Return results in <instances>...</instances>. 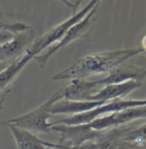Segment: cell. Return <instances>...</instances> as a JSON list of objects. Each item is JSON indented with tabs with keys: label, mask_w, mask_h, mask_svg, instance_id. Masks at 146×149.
Returning a JSON list of instances; mask_svg holds the SVG:
<instances>
[{
	"label": "cell",
	"mask_w": 146,
	"mask_h": 149,
	"mask_svg": "<svg viewBox=\"0 0 146 149\" xmlns=\"http://www.w3.org/2000/svg\"><path fill=\"white\" fill-rule=\"evenodd\" d=\"M145 52L143 47H134L125 50H117L88 55L76 60L69 68L52 77L53 81L87 79L95 74H106L119 65L125 63L132 57Z\"/></svg>",
	"instance_id": "6da1fadb"
},
{
	"label": "cell",
	"mask_w": 146,
	"mask_h": 149,
	"mask_svg": "<svg viewBox=\"0 0 146 149\" xmlns=\"http://www.w3.org/2000/svg\"><path fill=\"white\" fill-rule=\"evenodd\" d=\"M142 117L146 118V105L129 107L119 111L102 115L90 121L87 125L95 131H104L106 129L123 125Z\"/></svg>",
	"instance_id": "5b68a950"
},
{
	"label": "cell",
	"mask_w": 146,
	"mask_h": 149,
	"mask_svg": "<svg viewBox=\"0 0 146 149\" xmlns=\"http://www.w3.org/2000/svg\"><path fill=\"white\" fill-rule=\"evenodd\" d=\"M69 2H70V4L73 7V14L76 13V9H78V7L81 5V3L83 1V0H68Z\"/></svg>",
	"instance_id": "2e32d148"
},
{
	"label": "cell",
	"mask_w": 146,
	"mask_h": 149,
	"mask_svg": "<svg viewBox=\"0 0 146 149\" xmlns=\"http://www.w3.org/2000/svg\"><path fill=\"white\" fill-rule=\"evenodd\" d=\"M102 88L104 86L99 80L88 81L86 79H75L71 80L68 85L59 91L61 93L62 100H90V98Z\"/></svg>",
	"instance_id": "ba28073f"
},
{
	"label": "cell",
	"mask_w": 146,
	"mask_h": 149,
	"mask_svg": "<svg viewBox=\"0 0 146 149\" xmlns=\"http://www.w3.org/2000/svg\"><path fill=\"white\" fill-rule=\"evenodd\" d=\"M11 130L12 137L15 140L18 149H46L47 147H54L57 143L47 142L42 140L34 132H31L20 127L8 124Z\"/></svg>",
	"instance_id": "8fae6325"
},
{
	"label": "cell",
	"mask_w": 146,
	"mask_h": 149,
	"mask_svg": "<svg viewBox=\"0 0 146 149\" xmlns=\"http://www.w3.org/2000/svg\"><path fill=\"white\" fill-rule=\"evenodd\" d=\"M146 79V69L133 65L121 64L108 73V76L99 80L102 86L113 84H121L127 81H137L142 83Z\"/></svg>",
	"instance_id": "9c48e42d"
},
{
	"label": "cell",
	"mask_w": 146,
	"mask_h": 149,
	"mask_svg": "<svg viewBox=\"0 0 146 149\" xmlns=\"http://www.w3.org/2000/svg\"><path fill=\"white\" fill-rule=\"evenodd\" d=\"M100 1H102V0H90L83 9H81L80 11L74 13L70 18L65 20L64 22L60 23L59 25L55 26L54 28L50 29L48 32L43 34L41 37L36 38L35 41L33 42V44L31 45L29 49L26 51V53H27L33 60V58L35 56L39 55L40 53L45 51L48 47L52 46L55 43H57L58 41L61 40L69 29L71 27H73L75 24L80 22L83 18H85L88 12L92 10L95 5L99 4Z\"/></svg>",
	"instance_id": "3957f363"
},
{
	"label": "cell",
	"mask_w": 146,
	"mask_h": 149,
	"mask_svg": "<svg viewBox=\"0 0 146 149\" xmlns=\"http://www.w3.org/2000/svg\"><path fill=\"white\" fill-rule=\"evenodd\" d=\"M32 60L27 53H24L19 59L11 63L7 68L0 74V93L5 90H8V86L11 83L18 77L21 71L27 66V64Z\"/></svg>",
	"instance_id": "4fadbf2b"
},
{
	"label": "cell",
	"mask_w": 146,
	"mask_h": 149,
	"mask_svg": "<svg viewBox=\"0 0 146 149\" xmlns=\"http://www.w3.org/2000/svg\"><path fill=\"white\" fill-rule=\"evenodd\" d=\"M99 5V4L95 5L94 8L86 15L85 18H83L80 22L75 24L73 27H71L69 29L61 40L58 41L57 43H55L52 46L48 47L45 51H43L42 53H40L39 55H37V56H35L33 58V60L39 65L40 68H44L48 64L49 60L51 59L56 53H58L60 50L67 47L68 45H70L71 43L75 42L76 40L83 38V36L87 34L95 21V12L97 10Z\"/></svg>",
	"instance_id": "277c9868"
},
{
	"label": "cell",
	"mask_w": 146,
	"mask_h": 149,
	"mask_svg": "<svg viewBox=\"0 0 146 149\" xmlns=\"http://www.w3.org/2000/svg\"><path fill=\"white\" fill-rule=\"evenodd\" d=\"M2 20H5V18H4L3 11L1 10V7H0V21H2Z\"/></svg>",
	"instance_id": "44dd1931"
},
{
	"label": "cell",
	"mask_w": 146,
	"mask_h": 149,
	"mask_svg": "<svg viewBox=\"0 0 146 149\" xmlns=\"http://www.w3.org/2000/svg\"><path fill=\"white\" fill-rule=\"evenodd\" d=\"M10 93V88H8V90L5 91V93H4L3 97H1V100H0V110L4 109V102H5V98L7 97V95Z\"/></svg>",
	"instance_id": "e0dca14e"
},
{
	"label": "cell",
	"mask_w": 146,
	"mask_h": 149,
	"mask_svg": "<svg viewBox=\"0 0 146 149\" xmlns=\"http://www.w3.org/2000/svg\"><path fill=\"white\" fill-rule=\"evenodd\" d=\"M104 102L95 100H60L51 107V114H76L81 112L95 109L99 105L104 104Z\"/></svg>",
	"instance_id": "7c38bea8"
},
{
	"label": "cell",
	"mask_w": 146,
	"mask_h": 149,
	"mask_svg": "<svg viewBox=\"0 0 146 149\" xmlns=\"http://www.w3.org/2000/svg\"><path fill=\"white\" fill-rule=\"evenodd\" d=\"M53 132H58L61 135L58 143L63 144L67 147H76L83 143L97 139L102 131H95L90 128L87 124L80 125H64L57 124L52 126Z\"/></svg>",
	"instance_id": "8992f818"
},
{
	"label": "cell",
	"mask_w": 146,
	"mask_h": 149,
	"mask_svg": "<svg viewBox=\"0 0 146 149\" xmlns=\"http://www.w3.org/2000/svg\"><path fill=\"white\" fill-rule=\"evenodd\" d=\"M60 100H62L61 93L60 91H57L43 104L17 117L0 121V125L12 124L14 126L20 127L34 133H44L52 135V124L51 122H49V119L52 115L51 107L55 102Z\"/></svg>",
	"instance_id": "7a4b0ae2"
},
{
	"label": "cell",
	"mask_w": 146,
	"mask_h": 149,
	"mask_svg": "<svg viewBox=\"0 0 146 149\" xmlns=\"http://www.w3.org/2000/svg\"><path fill=\"white\" fill-rule=\"evenodd\" d=\"M35 39L36 33L32 27L15 34L11 40L0 45V62L13 63L29 49Z\"/></svg>",
	"instance_id": "52a82bcc"
},
{
	"label": "cell",
	"mask_w": 146,
	"mask_h": 149,
	"mask_svg": "<svg viewBox=\"0 0 146 149\" xmlns=\"http://www.w3.org/2000/svg\"><path fill=\"white\" fill-rule=\"evenodd\" d=\"M9 65L10 64H6V63H3V62H0V74H1L2 72L9 66Z\"/></svg>",
	"instance_id": "d6986e66"
},
{
	"label": "cell",
	"mask_w": 146,
	"mask_h": 149,
	"mask_svg": "<svg viewBox=\"0 0 146 149\" xmlns=\"http://www.w3.org/2000/svg\"><path fill=\"white\" fill-rule=\"evenodd\" d=\"M112 149H146L137 144L127 142V141H114Z\"/></svg>",
	"instance_id": "5bb4252c"
},
{
	"label": "cell",
	"mask_w": 146,
	"mask_h": 149,
	"mask_svg": "<svg viewBox=\"0 0 146 149\" xmlns=\"http://www.w3.org/2000/svg\"><path fill=\"white\" fill-rule=\"evenodd\" d=\"M70 147H67V146L63 145V144H60V143H57L56 146L54 147H47L46 149H69Z\"/></svg>",
	"instance_id": "ac0fdd59"
},
{
	"label": "cell",
	"mask_w": 146,
	"mask_h": 149,
	"mask_svg": "<svg viewBox=\"0 0 146 149\" xmlns=\"http://www.w3.org/2000/svg\"><path fill=\"white\" fill-rule=\"evenodd\" d=\"M59 1H60V2H62L63 4H65L66 6H68V7H70V8L73 9V7H72V5L70 4V2H69L68 0H59Z\"/></svg>",
	"instance_id": "ffe728a7"
},
{
	"label": "cell",
	"mask_w": 146,
	"mask_h": 149,
	"mask_svg": "<svg viewBox=\"0 0 146 149\" xmlns=\"http://www.w3.org/2000/svg\"><path fill=\"white\" fill-rule=\"evenodd\" d=\"M142 83L137 81H127L121 84L107 85L102 88L90 98V100L107 102L114 100H122L130 93L141 88Z\"/></svg>",
	"instance_id": "30bf717a"
},
{
	"label": "cell",
	"mask_w": 146,
	"mask_h": 149,
	"mask_svg": "<svg viewBox=\"0 0 146 149\" xmlns=\"http://www.w3.org/2000/svg\"><path fill=\"white\" fill-rule=\"evenodd\" d=\"M14 35H15V34H13V33L9 32V31L0 30V45L4 44V43H6L7 41L11 40L12 38H13Z\"/></svg>",
	"instance_id": "9a60e30c"
}]
</instances>
